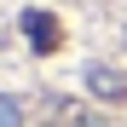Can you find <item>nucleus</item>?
<instances>
[{
	"label": "nucleus",
	"mask_w": 127,
	"mask_h": 127,
	"mask_svg": "<svg viewBox=\"0 0 127 127\" xmlns=\"http://www.w3.org/2000/svg\"><path fill=\"white\" fill-rule=\"evenodd\" d=\"M87 81H93V93H104V98H121V93H127V87H121V75H116V69H93Z\"/></svg>",
	"instance_id": "f257e3e1"
}]
</instances>
